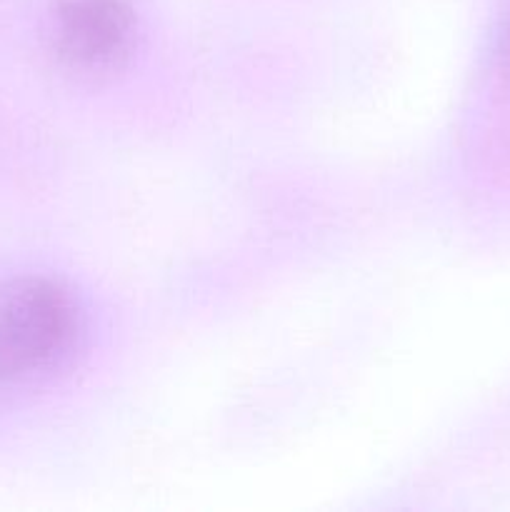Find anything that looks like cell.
Here are the masks:
<instances>
[{
    "instance_id": "2",
    "label": "cell",
    "mask_w": 510,
    "mask_h": 512,
    "mask_svg": "<svg viewBox=\"0 0 510 512\" xmlns=\"http://www.w3.org/2000/svg\"><path fill=\"white\" fill-rule=\"evenodd\" d=\"M135 15L128 0H60L55 8V45L70 65L108 70L128 58Z\"/></svg>"
},
{
    "instance_id": "3",
    "label": "cell",
    "mask_w": 510,
    "mask_h": 512,
    "mask_svg": "<svg viewBox=\"0 0 510 512\" xmlns=\"http://www.w3.org/2000/svg\"><path fill=\"white\" fill-rule=\"evenodd\" d=\"M500 63L503 70L510 75V15L503 25V33H500Z\"/></svg>"
},
{
    "instance_id": "1",
    "label": "cell",
    "mask_w": 510,
    "mask_h": 512,
    "mask_svg": "<svg viewBox=\"0 0 510 512\" xmlns=\"http://www.w3.org/2000/svg\"><path fill=\"white\" fill-rule=\"evenodd\" d=\"M80 335L73 295L48 278L0 285V383L48 373L68 358Z\"/></svg>"
}]
</instances>
